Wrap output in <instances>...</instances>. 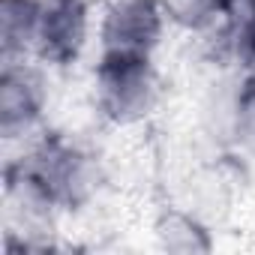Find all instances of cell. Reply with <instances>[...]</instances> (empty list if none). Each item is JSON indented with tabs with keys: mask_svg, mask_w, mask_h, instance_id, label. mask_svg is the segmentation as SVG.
Segmentation results:
<instances>
[{
	"mask_svg": "<svg viewBox=\"0 0 255 255\" xmlns=\"http://www.w3.org/2000/svg\"><path fill=\"white\" fill-rule=\"evenodd\" d=\"M21 162L30 165V171L48 186V192L57 198L63 213L90 207L108 183L102 156L93 147L66 135L42 132L36 141L27 144V153Z\"/></svg>",
	"mask_w": 255,
	"mask_h": 255,
	"instance_id": "obj_1",
	"label": "cell"
},
{
	"mask_svg": "<svg viewBox=\"0 0 255 255\" xmlns=\"http://www.w3.org/2000/svg\"><path fill=\"white\" fill-rule=\"evenodd\" d=\"M162 102V75L153 57L99 54L93 66V108L117 129L147 123Z\"/></svg>",
	"mask_w": 255,
	"mask_h": 255,
	"instance_id": "obj_2",
	"label": "cell"
},
{
	"mask_svg": "<svg viewBox=\"0 0 255 255\" xmlns=\"http://www.w3.org/2000/svg\"><path fill=\"white\" fill-rule=\"evenodd\" d=\"M63 207L24 162L6 165L3 174V246L9 252L48 249Z\"/></svg>",
	"mask_w": 255,
	"mask_h": 255,
	"instance_id": "obj_3",
	"label": "cell"
},
{
	"mask_svg": "<svg viewBox=\"0 0 255 255\" xmlns=\"http://www.w3.org/2000/svg\"><path fill=\"white\" fill-rule=\"evenodd\" d=\"M51 102L48 66L36 57L3 60L0 66V135L3 141L30 144L42 135Z\"/></svg>",
	"mask_w": 255,
	"mask_h": 255,
	"instance_id": "obj_4",
	"label": "cell"
},
{
	"mask_svg": "<svg viewBox=\"0 0 255 255\" xmlns=\"http://www.w3.org/2000/svg\"><path fill=\"white\" fill-rule=\"evenodd\" d=\"M168 27L162 0H111L96 21V45L111 57H156Z\"/></svg>",
	"mask_w": 255,
	"mask_h": 255,
	"instance_id": "obj_5",
	"label": "cell"
},
{
	"mask_svg": "<svg viewBox=\"0 0 255 255\" xmlns=\"http://www.w3.org/2000/svg\"><path fill=\"white\" fill-rule=\"evenodd\" d=\"M96 21L90 0H45L33 57L48 69L75 66L96 36Z\"/></svg>",
	"mask_w": 255,
	"mask_h": 255,
	"instance_id": "obj_6",
	"label": "cell"
},
{
	"mask_svg": "<svg viewBox=\"0 0 255 255\" xmlns=\"http://www.w3.org/2000/svg\"><path fill=\"white\" fill-rule=\"evenodd\" d=\"M45 0H0V57H33Z\"/></svg>",
	"mask_w": 255,
	"mask_h": 255,
	"instance_id": "obj_7",
	"label": "cell"
},
{
	"mask_svg": "<svg viewBox=\"0 0 255 255\" xmlns=\"http://www.w3.org/2000/svg\"><path fill=\"white\" fill-rule=\"evenodd\" d=\"M156 243L168 252H210L213 234L204 216L189 207H165L153 225Z\"/></svg>",
	"mask_w": 255,
	"mask_h": 255,
	"instance_id": "obj_8",
	"label": "cell"
},
{
	"mask_svg": "<svg viewBox=\"0 0 255 255\" xmlns=\"http://www.w3.org/2000/svg\"><path fill=\"white\" fill-rule=\"evenodd\" d=\"M162 6L171 24L192 30V33L228 27L234 15V0H162Z\"/></svg>",
	"mask_w": 255,
	"mask_h": 255,
	"instance_id": "obj_9",
	"label": "cell"
},
{
	"mask_svg": "<svg viewBox=\"0 0 255 255\" xmlns=\"http://www.w3.org/2000/svg\"><path fill=\"white\" fill-rule=\"evenodd\" d=\"M228 144L237 147L243 156L255 159V81L240 78L237 93H234V108H231V123H228Z\"/></svg>",
	"mask_w": 255,
	"mask_h": 255,
	"instance_id": "obj_10",
	"label": "cell"
},
{
	"mask_svg": "<svg viewBox=\"0 0 255 255\" xmlns=\"http://www.w3.org/2000/svg\"><path fill=\"white\" fill-rule=\"evenodd\" d=\"M237 57H240V66H243V75L255 81V24H249L246 30H240Z\"/></svg>",
	"mask_w": 255,
	"mask_h": 255,
	"instance_id": "obj_11",
	"label": "cell"
},
{
	"mask_svg": "<svg viewBox=\"0 0 255 255\" xmlns=\"http://www.w3.org/2000/svg\"><path fill=\"white\" fill-rule=\"evenodd\" d=\"M228 24H234V27L255 24V0H234V15Z\"/></svg>",
	"mask_w": 255,
	"mask_h": 255,
	"instance_id": "obj_12",
	"label": "cell"
}]
</instances>
